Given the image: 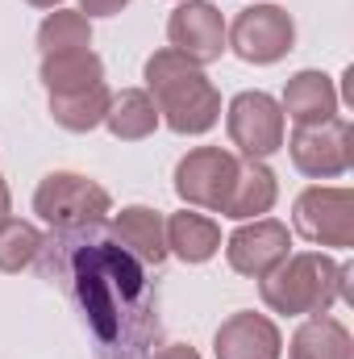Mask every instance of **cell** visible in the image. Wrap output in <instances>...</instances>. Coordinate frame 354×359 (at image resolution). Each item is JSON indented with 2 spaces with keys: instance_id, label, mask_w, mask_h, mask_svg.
<instances>
[{
  "instance_id": "obj_1",
  "label": "cell",
  "mask_w": 354,
  "mask_h": 359,
  "mask_svg": "<svg viewBox=\"0 0 354 359\" xmlns=\"http://www.w3.org/2000/svg\"><path fill=\"white\" fill-rule=\"evenodd\" d=\"M34 264L76 305L100 359H150L163 339L159 280L104 222L50 230Z\"/></svg>"
},
{
  "instance_id": "obj_2",
  "label": "cell",
  "mask_w": 354,
  "mask_h": 359,
  "mask_svg": "<svg viewBox=\"0 0 354 359\" xmlns=\"http://www.w3.org/2000/svg\"><path fill=\"white\" fill-rule=\"evenodd\" d=\"M146 92L159 109V121H167L176 134H208L221 121V92L179 50L163 46L146 59Z\"/></svg>"
},
{
  "instance_id": "obj_3",
  "label": "cell",
  "mask_w": 354,
  "mask_h": 359,
  "mask_svg": "<svg viewBox=\"0 0 354 359\" xmlns=\"http://www.w3.org/2000/svg\"><path fill=\"white\" fill-rule=\"evenodd\" d=\"M351 276L354 264H334L321 251H300V255H288L275 271H267L259 292L271 313L313 318V313H330L334 301H354Z\"/></svg>"
},
{
  "instance_id": "obj_4",
  "label": "cell",
  "mask_w": 354,
  "mask_h": 359,
  "mask_svg": "<svg viewBox=\"0 0 354 359\" xmlns=\"http://www.w3.org/2000/svg\"><path fill=\"white\" fill-rule=\"evenodd\" d=\"M34 213L50 230L88 226V222H104L113 213V196L80 172H50L34 192Z\"/></svg>"
},
{
  "instance_id": "obj_5",
  "label": "cell",
  "mask_w": 354,
  "mask_h": 359,
  "mask_svg": "<svg viewBox=\"0 0 354 359\" xmlns=\"http://www.w3.org/2000/svg\"><path fill=\"white\" fill-rule=\"evenodd\" d=\"M292 226L317 247H354V192L338 184H313L292 205Z\"/></svg>"
},
{
  "instance_id": "obj_6",
  "label": "cell",
  "mask_w": 354,
  "mask_h": 359,
  "mask_svg": "<svg viewBox=\"0 0 354 359\" xmlns=\"http://www.w3.org/2000/svg\"><path fill=\"white\" fill-rule=\"evenodd\" d=\"M292 46H296V21L279 4H250L234 17V25H225V50L259 67L279 63Z\"/></svg>"
},
{
  "instance_id": "obj_7",
  "label": "cell",
  "mask_w": 354,
  "mask_h": 359,
  "mask_svg": "<svg viewBox=\"0 0 354 359\" xmlns=\"http://www.w3.org/2000/svg\"><path fill=\"white\" fill-rule=\"evenodd\" d=\"M242 159L225 147H196L176 163V192L183 205L192 209H208V213H225L234 180H238Z\"/></svg>"
},
{
  "instance_id": "obj_8",
  "label": "cell",
  "mask_w": 354,
  "mask_h": 359,
  "mask_svg": "<svg viewBox=\"0 0 354 359\" xmlns=\"http://www.w3.org/2000/svg\"><path fill=\"white\" fill-rule=\"evenodd\" d=\"M296 172L309 180H338L354 168V126L338 113L317 126H296L288 138Z\"/></svg>"
},
{
  "instance_id": "obj_9",
  "label": "cell",
  "mask_w": 354,
  "mask_h": 359,
  "mask_svg": "<svg viewBox=\"0 0 354 359\" xmlns=\"http://www.w3.org/2000/svg\"><path fill=\"white\" fill-rule=\"evenodd\" d=\"M225 130L246 159H267L283 147V109L267 92H238L229 100Z\"/></svg>"
},
{
  "instance_id": "obj_10",
  "label": "cell",
  "mask_w": 354,
  "mask_h": 359,
  "mask_svg": "<svg viewBox=\"0 0 354 359\" xmlns=\"http://www.w3.org/2000/svg\"><path fill=\"white\" fill-rule=\"evenodd\" d=\"M171 50L192 59L196 67H208L225 55V17L213 0H179L176 13L167 17Z\"/></svg>"
},
{
  "instance_id": "obj_11",
  "label": "cell",
  "mask_w": 354,
  "mask_h": 359,
  "mask_svg": "<svg viewBox=\"0 0 354 359\" xmlns=\"http://www.w3.org/2000/svg\"><path fill=\"white\" fill-rule=\"evenodd\" d=\"M292 234L283 222L275 217H255L246 226H238L225 243V259L238 276H250V280H263L267 271H275L292 251Z\"/></svg>"
},
{
  "instance_id": "obj_12",
  "label": "cell",
  "mask_w": 354,
  "mask_h": 359,
  "mask_svg": "<svg viewBox=\"0 0 354 359\" xmlns=\"http://www.w3.org/2000/svg\"><path fill=\"white\" fill-rule=\"evenodd\" d=\"M213 355L217 359H279L283 355V334L267 313H229L217 334H213Z\"/></svg>"
},
{
  "instance_id": "obj_13",
  "label": "cell",
  "mask_w": 354,
  "mask_h": 359,
  "mask_svg": "<svg viewBox=\"0 0 354 359\" xmlns=\"http://www.w3.org/2000/svg\"><path fill=\"white\" fill-rule=\"evenodd\" d=\"M113 238L129 251V255H138L146 268H159L163 259H167V217L159 213V209H150V205H129V209H121L117 217H113Z\"/></svg>"
},
{
  "instance_id": "obj_14",
  "label": "cell",
  "mask_w": 354,
  "mask_h": 359,
  "mask_svg": "<svg viewBox=\"0 0 354 359\" xmlns=\"http://www.w3.org/2000/svg\"><path fill=\"white\" fill-rule=\"evenodd\" d=\"M283 117H292L296 126H317V121H330L338 117V88L325 72H296L283 88V100H279Z\"/></svg>"
},
{
  "instance_id": "obj_15",
  "label": "cell",
  "mask_w": 354,
  "mask_h": 359,
  "mask_svg": "<svg viewBox=\"0 0 354 359\" xmlns=\"http://www.w3.org/2000/svg\"><path fill=\"white\" fill-rule=\"evenodd\" d=\"M275 196H279V180H275V172L267 168L263 159H242L238 180H234V192H229V205H225L221 217L255 222V217L271 213Z\"/></svg>"
},
{
  "instance_id": "obj_16",
  "label": "cell",
  "mask_w": 354,
  "mask_h": 359,
  "mask_svg": "<svg viewBox=\"0 0 354 359\" xmlns=\"http://www.w3.org/2000/svg\"><path fill=\"white\" fill-rule=\"evenodd\" d=\"M42 84H46L50 96L84 92V88H92V84H104V63H100V55H96L92 46L42 55Z\"/></svg>"
},
{
  "instance_id": "obj_17",
  "label": "cell",
  "mask_w": 354,
  "mask_h": 359,
  "mask_svg": "<svg viewBox=\"0 0 354 359\" xmlns=\"http://www.w3.org/2000/svg\"><path fill=\"white\" fill-rule=\"evenodd\" d=\"M221 251V226L204 213H171L167 217V255H176L183 264H208Z\"/></svg>"
},
{
  "instance_id": "obj_18",
  "label": "cell",
  "mask_w": 354,
  "mask_h": 359,
  "mask_svg": "<svg viewBox=\"0 0 354 359\" xmlns=\"http://www.w3.org/2000/svg\"><path fill=\"white\" fill-rule=\"evenodd\" d=\"M288 359H354V339L338 318L313 313V318L292 334Z\"/></svg>"
},
{
  "instance_id": "obj_19",
  "label": "cell",
  "mask_w": 354,
  "mask_h": 359,
  "mask_svg": "<svg viewBox=\"0 0 354 359\" xmlns=\"http://www.w3.org/2000/svg\"><path fill=\"white\" fill-rule=\"evenodd\" d=\"M104 126H108V134L121 138V142H142V138L155 134L159 109H155V100H150L146 88H125V92L113 96V104H108V113H104Z\"/></svg>"
},
{
  "instance_id": "obj_20",
  "label": "cell",
  "mask_w": 354,
  "mask_h": 359,
  "mask_svg": "<svg viewBox=\"0 0 354 359\" xmlns=\"http://www.w3.org/2000/svg\"><path fill=\"white\" fill-rule=\"evenodd\" d=\"M108 104H113L108 84H92V88L71 92V96H50V117L71 134H88L96 126H104Z\"/></svg>"
},
{
  "instance_id": "obj_21",
  "label": "cell",
  "mask_w": 354,
  "mask_h": 359,
  "mask_svg": "<svg viewBox=\"0 0 354 359\" xmlns=\"http://www.w3.org/2000/svg\"><path fill=\"white\" fill-rule=\"evenodd\" d=\"M38 46H42V55H55V50H84V46H92V21L84 13L55 8V13L38 25Z\"/></svg>"
},
{
  "instance_id": "obj_22",
  "label": "cell",
  "mask_w": 354,
  "mask_h": 359,
  "mask_svg": "<svg viewBox=\"0 0 354 359\" xmlns=\"http://www.w3.org/2000/svg\"><path fill=\"white\" fill-rule=\"evenodd\" d=\"M42 238H46V234H42L38 226L8 217V222L0 226V271L29 268V264L38 259V251H42Z\"/></svg>"
},
{
  "instance_id": "obj_23",
  "label": "cell",
  "mask_w": 354,
  "mask_h": 359,
  "mask_svg": "<svg viewBox=\"0 0 354 359\" xmlns=\"http://www.w3.org/2000/svg\"><path fill=\"white\" fill-rule=\"evenodd\" d=\"M125 4H129V0H80V13H84L88 21L92 17H117Z\"/></svg>"
},
{
  "instance_id": "obj_24",
  "label": "cell",
  "mask_w": 354,
  "mask_h": 359,
  "mask_svg": "<svg viewBox=\"0 0 354 359\" xmlns=\"http://www.w3.org/2000/svg\"><path fill=\"white\" fill-rule=\"evenodd\" d=\"M150 359H200V355H196V347H187V343H163V347H155Z\"/></svg>"
},
{
  "instance_id": "obj_25",
  "label": "cell",
  "mask_w": 354,
  "mask_h": 359,
  "mask_svg": "<svg viewBox=\"0 0 354 359\" xmlns=\"http://www.w3.org/2000/svg\"><path fill=\"white\" fill-rule=\"evenodd\" d=\"M8 213H13V192H8V184L0 180V226L8 222Z\"/></svg>"
},
{
  "instance_id": "obj_26",
  "label": "cell",
  "mask_w": 354,
  "mask_h": 359,
  "mask_svg": "<svg viewBox=\"0 0 354 359\" xmlns=\"http://www.w3.org/2000/svg\"><path fill=\"white\" fill-rule=\"evenodd\" d=\"M25 4H34V8H55V4H63V0H25Z\"/></svg>"
}]
</instances>
